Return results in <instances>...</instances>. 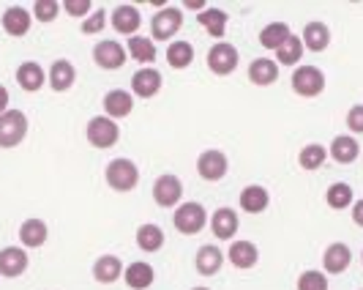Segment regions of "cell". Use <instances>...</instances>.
<instances>
[{
  "label": "cell",
  "instance_id": "obj_1",
  "mask_svg": "<svg viewBox=\"0 0 363 290\" xmlns=\"http://www.w3.org/2000/svg\"><path fill=\"white\" fill-rule=\"evenodd\" d=\"M172 225H175V230L183 233V236H197V233L205 230V225H208V211H205L202 203L186 200V203H181V205L175 208Z\"/></svg>",
  "mask_w": 363,
  "mask_h": 290
},
{
  "label": "cell",
  "instance_id": "obj_2",
  "mask_svg": "<svg viewBox=\"0 0 363 290\" xmlns=\"http://www.w3.org/2000/svg\"><path fill=\"white\" fill-rule=\"evenodd\" d=\"M104 178H107L109 189H115V192H134L140 183V167L131 159L118 156L104 167Z\"/></svg>",
  "mask_w": 363,
  "mask_h": 290
},
{
  "label": "cell",
  "instance_id": "obj_3",
  "mask_svg": "<svg viewBox=\"0 0 363 290\" xmlns=\"http://www.w3.org/2000/svg\"><path fill=\"white\" fill-rule=\"evenodd\" d=\"M183 28V11L178 6H164L159 9L153 19H150V33L153 41H167V38H175Z\"/></svg>",
  "mask_w": 363,
  "mask_h": 290
},
{
  "label": "cell",
  "instance_id": "obj_4",
  "mask_svg": "<svg viewBox=\"0 0 363 290\" xmlns=\"http://www.w3.org/2000/svg\"><path fill=\"white\" fill-rule=\"evenodd\" d=\"M28 137V115L22 109H6L0 115V148H17Z\"/></svg>",
  "mask_w": 363,
  "mask_h": 290
},
{
  "label": "cell",
  "instance_id": "obj_5",
  "mask_svg": "<svg viewBox=\"0 0 363 290\" xmlns=\"http://www.w3.org/2000/svg\"><path fill=\"white\" fill-rule=\"evenodd\" d=\"M85 137H88V143L93 148H99V151H107L112 145L121 140V127L107 118V115H96L88 121V129H85Z\"/></svg>",
  "mask_w": 363,
  "mask_h": 290
},
{
  "label": "cell",
  "instance_id": "obj_6",
  "mask_svg": "<svg viewBox=\"0 0 363 290\" xmlns=\"http://www.w3.org/2000/svg\"><path fill=\"white\" fill-rule=\"evenodd\" d=\"M292 91L303 99H314L325 91V74L317 66H298L292 72Z\"/></svg>",
  "mask_w": 363,
  "mask_h": 290
},
{
  "label": "cell",
  "instance_id": "obj_7",
  "mask_svg": "<svg viewBox=\"0 0 363 290\" xmlns=\"http://www.w3.org/2000/svg\"><path fill=\"white\" fill-rule=\"evenodd\" d=\"M128 60L126 47L115 38H101L96 47H93V63L104 72H118L123 63Z\"/></svg>",
  "mask_w": 363,
  "mask_h": 290
},
{
  "label": "cell",
  "instance_id": "obj_8",
  "mask_svg": "<svg viewBox=\"0 0 363 290\" xmlns=\"http://www.w3.org/2000/svg\"><path fill=\"white\" fill-rule=\"evenodd\" d=\"M197 173H200L202 181H211V183L221 181V178L230 173V159H227V154L218 151V148L202 151L200 156H197Z\"/></svg>",
  "mask_w": 363,
  "mask_h": 290
},
{
  "label": "cell",
  "instance_id": "obj_9",
  "mask_svg": "<svg viewBox=\"0 0 363 290\" xmlns=\"http://www.w3.org/2000/svg\"><path fill=\"white\" fill-rule=\"evenodd\" d=\"M183 200V181L175 173H164L153 181V203L162 208H178Z\"/></svg>",
  "mask_w": 363,
  "mask_h": 290
},
{
  "label": "cell",
  "instance_id": "obj_10",
  "mask_svg": "<svg viewBox=\"0 0 363 290\" xmlns=\"http://www.w3.org/2000/svg\"><path fill=\"white\" fill-rule=\"evenodd\" d=\"M240 63V55L230 41H216L211 50H208V69L216 74V77H227L233 74Z\"/></svg>",
  "mask_w": 363,
  "mask_h": 290
},
{
  "label": "cell",
  "instance_id": "obj_11",
  "mask_svg": "<svg viewBox=\"0 0 363 290\" xmlns=\"http://www.w3.org/2000/svg\"><path fill=\"white\" fill-rule=\"evenodd\" d=\"M164 85V77L159 69H153V66H143L140 72H134L131 77V96H137V99H153L156 93L162 91Z\"/></svg>",
  "mask_w": 363,
  "mask_h": 290
},
{
  "label": "cell",
  "instance_id": "obj_12",
  "mask_svg": "<svg viewBox=\"0 0 363 290\" xmlns=\"http://www.w3.org/2000/svg\"><path fill=\"white\" fill-rule=\"evenodd\" d=\"M109 22H112V28H115L118 33H123L126 38H131V36H137V31H140V25H143V14H140L137 6L121 3V6H115Z\"/></svg>",
  "mask_w": 363,
  "mask_h": 290
},
{
  "label": "cell",
  "instance_id": "obj_13",
  "mask_svg": "<svg viewBox=\"0 0 363 290\" xmlns=\"http://www.w3.org/2000/svg\"><path fill=\"white\" fill-rule=\"evenodd\" d=\"M28 266H30V257L22 247H3L0 249V276L17 279L28 272Z\"/></svg>",
  "mask_w": 363,
  "mask_h": 290
},
{
  "label": "cell",
  "instance_id": "obj_14",
  "mask_svg": "<svg viewBox=\"0 0 363 290\" xmlns=\"http://www.w3.org/2000/svg\"><path fill=\"white\" fill-rule=\"evenodd\" d=\"M134 112V96L131 91H123V88H112V91L104 93V115L112 118L115 124L123 121Z\"/></svg>",
  "mask_w": 363,
  "mask_h": 290
},
{
  "label": "cell",
  "instance_id": "obj_15",
  "mask_svg": "<svg viewBox=\"0 0 363 290\" xmlns=\"http://www.w3.org/2000/svg\"><path fill=\"white\" fill-rule=\"evenodd\" d=\"M0 25H3V31H6L9 36L22 38L30 31V25H33V14H30L25 6H9V9L3 11V17H0Z\"/></svg>",
  "mask_w": 363,
  "mask_h": 290
},
{
  "label": "cell",
  "instance_id": "obj_16",
  "mask_svg": "<svg viewBox=\"0 0 363 290\" xmlns=\"http://www.w3.org/2000/svg\"><path fill=\"white\" fill-rule=\"evenodd\" d=\"M47 238H50V227H47L44 219L30 217L19 225V244H22V249H38V247L47 244Z\"/></svg>",
  "mask_w": 363,
  "mask_h": 290
},
{
  "label": "cell",
  "instance_id": "obj_17",
  "mask_svg": "<svg viewBox=\"0 0 363 290\" xmlns=\"http://www.w3.org/2000/svg\"><path fill=\"white\" fill-rule=\"evenodd\" d=\"M47 82H50V88H52L55 93L72 91L74 82H77V69H74L72 60H66V58H57L52 66H50Z\"/></svg>",
  "mask_w": 363,
  "mask_h": 290
},
{
  "label": "cell",
  "instance_id": "obj_18",
  "mask_svg": "<svg viewBox=\"0 0 363 290\" xmlns=\"http://www.w3.org/2000/svg\"><path fill=\"white\" fill-rule=\"evenodd\" d=\"M14 77H17V85L25 93H36L47 85V72L41 69V63H36V60H25V63H19Z\"/></svg>",
  "mask_w": 363,
  "mask_h": 290
},
{
  "label": "cell",
  "instance_id": "obj_19",
  "mask_svg": "<svg viewBox=\"0 0 363 290\" xmlns=\"http://www.w3.org/2000/svg\"><path fill=\"white\" fill-rule=\"evenodd\" d=\"M224 260H227V254L221 252L218 247L213 244H202L197 254H194V269L200 276H213V274L221 272V266H224Z\"/></svg>",
  "mask_w": 363,
  "mask_h": 290
},
{
  "label": "cell",
  "instance_id": "obj_20",
  "mask_svg": "<svg viewBox=\"0 0 363 290\" xmlns=\"http://www.w3.org/2000/svg\"><path fill=\"white\" fill-rule=\"evenodd\" d=\"M301 41H303V50H309V53H325L330 47V28L320 19H311L301 33Z\"/></svg>",
  "mask_w": 363,
  "mask_h": 290
},
{
  "label": "cell",
  "instance_id": "obj_21",
  "mask_svg": "<svg viewBox=\"0 0 363 290\" xmlns=\"http://www.w3.org/2000/svg\"><path fill=\"white\" fill-rule=\"evenodd\" d=\"M350 263H352V252H350L347 244H342V241L328 244V249L323 252V269H325V274H345L350 269Z\"/></svg>",
  "mask_w": 363,
  "mask_h": 290
},
{
  "label": "cell",
  "instance_id": "obj_22",
  "mask_svg": "<svg viewBox=\"0 0 363 290\" xmlns=\"http://www.w3.org/2000/svg\"><path fill=\"white\" fill-rule=\"evenodd\" d=\"M238 227H240V219L233 208H216L213 211V217H211V230H213V236L218 241H233V236L238 233Z\"/></svg>",
  "mask_w": 363,
  "mask_h": 290
},
{
  "label": "cell",
  "instance_id": "obj_23",
  "mask_svg": "<svg viewBox=\"0 0 363 290\" xmlns=\"http://www.w3.org/2000/svg\"><path fill=\"white\" fill-rule=\"evenodd\" d=\"M121 276H123V263H121L118 254H101V257H96V263H93V279L99 285H112Z\"/></svg>",
  "mask_w": 363,
  "mask_h": 290
},
{
  "label": "cell",
  "instance_id": "obj_24",
  "mask_svg": "<svg viewBox=\"0 0 363 290\" xmlns=\"http://www.w3.org/2000/svg\"><path fill=\"white\" fill-rule=\"evenodd\" d=\"M227 260L235 266V269H255L259 263V249L252 241H233L230 249H227Z\"/></svg>",
  "mask_w": 363,
  "mask_h": 290
},
{
  "label": "cell",
  "instance_id": "obj_25",
  "mask_svg": "<svg viewBox=\"0 0 363 290\" xmlns=\"http://www.w3.org/2000/svg\"><path fill=\"white\" fill-rule=\"evenodd\" d=\"M328 156L336 164H352L361 156V145L350 134H339V137H333V143L328 148Z\"/></svg>",
  "mask_w": 363,
  "mask_h": 290
},
{
  "label": "cell",
  "instance_id": "obj_26",
  "mask_svg": "<svg viewBox=\"0 0 363 290\" xmlns=\"http://www.w3.org/2000/svg\"><path fill=\"white\" fill-rule=\"evenodd\" d=\"M238 203H240V208H243L246 214H262V211L271 205V195H268L265 186L249 183V186H243V192H240Z\"/></svg>",
  "mask_w": 363,
  "mask_h": 290
},
{
  "label": "cell",
  "instance_id": "obj_27",
  "mask_svg": "<svg viewBox=\"0 0 363 290\" xmlns=\"http://www.w3.org/2000/svg\"><path fill=\"white\" fill-rule=\"evenodd\" d=\"M156 274H153V266H147L145 260H134L123 269V282H126L131 290H147L153 285Z\"/></svg>",
  "mask_w": 363,
  "mask_h": 290
},
{
  "label": "cell",
  "instance_id": "obj_28",
  "mask_svg": "<svg viewBox=\"0 0 363 290\" xmlns=\"http://www.w3.org/2000/svg\"><path fill=\"white\" fill-rule=\"evenodd\" d=\"M249 80H252V85L268 88L279 80V63L271 60V58H255L249 63Z\"/></svg>",
  "mask_w": 363,
  "mask_h": 290
},
{
  "label": "cell",
  "instance_id": "obj_29",
  "mask_svg": "<svg viewBox=\"0 0 363 290\" xmlns=\"http://www.w3.org/2000/svg\"><path fill=\"white\" fill-rule=\"evenodd\" d=\"M126 55L128 58H134L140 66H150L153 60H156V41L147 36H131L126 41Z\"/></svg>",
  "mask_w": 363,
  "mask_h": 290
},
{
  "label": "cell",
  "instance_id": "obj_30",
  "mask_svg": "<svg viewBox=\"0 0 363 290\" xmlns=\"http://www.w3.org/2000/svg\"><path fill=\"white\" fill-rule=\"evenodd\" d=\"M167 63H169V69H178V72L189 69L194 63V47L189 41H183V38L169 41V47H167Z\"/></svg>",
  "mask_w": 363,
  "mask_h": 290
},
{
  "label": "cell",
  "instance_id": "obj_31",
  "mask_svg": "<svg viewBox=\"0 0 363 290\" xmlns=\"http://www.w3.org/2000/svg\"><path fill=\"white\" fill-rule=\"evenodd\" d=\"M290 36H292V31L287 22H271V25H265V28L259 31V44H262L265 50L276 53Z\"/></svg>",
  "mask_w": 363,
  "mask_h": 290
},
{
  "label": "cell",
  "instance_id": "obj_32",
  "mask_svg": "<svg viewBox=\"0 0 363 290\" xmlns=\"http://www.w3.org/2000/svg\"><path fill=\"white\" fill-rule=\"evenodd\" d=\"M137 247L143 249V252H159L164 247V230L159 225H153V222H147V225H140L137 227Z\"/></svg>",
  "mask_w": 363,
  "mask_h": 290
},
{
  "label": "cell",
  "instance_id": "obj_33",
  "mask_svg": "<svg viewBox=\"0 0 363 290\" xmlns=\"http://www.w3.org/2000/svg\"><path fill=\"white\" fill-rule=\"evenodd\" d=\"M325 203L328 208H333V211H345V208H352V203H355V195H352V186L345 181L339 183H330L325 192Z\"/></svg>",
  "mask_w": 363,
  "mask_h": 290
},
{
  "label": "cell",
  "instance_id": "obj_34",
  "mask_svg": "<svg viewBox=\"0 0 363 290\" xmlns=\"http://www.w3.org/2000/svg\"><path fill=\"white\" fill-rule=\"evenodd\" d=\"M227 11H221V9H205V11H200L197 14V22H200L202 28L211 33L213 38H221L224 33H227Z\"/></svg>",
  "mask_w": 363,
  "mask_h": 290
},
{
  "label": "cell",
  "instance_id": "obj_35",
  "mask_svg": "<svg viewBox=\"0 0 363 290\" xmlns=\"http://www.w3.org/2000/svg\"><path fill=\"white\" fill-rule=\"evenodd\" d=\"M303 58V41L292 33L279 50H276V63L279 66H295L298 69V60Z\"/></svg>",
  "mask_w": 363,
  "mask_h": 290
},
{
  "label": "cell",
  "instance_id": "obj_36",
  "mask_svg": "<svg viewBox=\"0 0 363 290\" xmlns=\"http://www.w3.org/2000/svg\"><path fill=\"white\" fill-rule=\"evenodd\" d=\"M328 159V151L323 148L320 143H309L301 148V154H298V164L306 170V173H314V170H320Z\"/></svg>",
  "mask_w": 363,
  "mask_h": 290
},
{
  "label": "cell",
  "instance_id": "obj_37",
  "mask_svg": "<svg viewBox=\"0 0 363 290\" xmlns=\"http://www.w3.org/2000/svg\"><path fill=\"white\" fill-rule=\"evenodd\" d=\"M298 290H328V274L309 269L298 276Z\"/></svg>",
  "mask_w": 363,
  "mask_h": 290
},
{
  "label": "cell",
  "instance_id": "obj_38",
  "mask_svg": "<svg viewBox=\"0 0 363 290\" xmlns=\"http://www.w3.org/2000/svg\"><path fill=\"white\" fill-rule=\"evenodd\" d=\"M60 11H63V9H60V3H57V0H36L30 14H33L38 22H52V19H57Z\"/></svg>",
  "mask_w": 363,
  "mask_h": 290
},
{
  "label": "cell",
  "instance_id": "obj_39",
  "mask_svg": "<svg viewBox=\"0 0 363 290\" xmlns=\"http://www.w3.org/2000/svg\"><path fill=\"white\" fill-rule=\"evenodd\" d=\"M104 25H107V14H104V9L91 11L88 17L82 19V33H85V36H96V33H101V31H104Z\"/></svg>",
  "mask_w": 363,
  "mask_h": 290
},
{
  "label": "cell",
  "instance_id": "obj_40",
  "mask_svg": "<svg viewBox=\"0 0 363 290\" xmlns=\"http://www.w3.org/2000/svg\"><path fill=\"white\" fill-rule=\"evenodd\" d=\"M60 9H63L69 17L85 19L93 11V3L91 0H66V3H60Z\"/></svg>",
  "mask_w": 363,
  "mask_h": 290
},
{
  "label": "cell",
  "instance_id": "obj_41",
  "mask_svg": "<svg viewBox=\"0 0 363 290\" xmlns=\"http://www.w3.org/2000/svg\"><path fill=\"white\" fill-rule=\"evenodd\" d=\"M345 121L352 134H363V104H352V107L347 109Z\"/></svg>",
  "mask_w": 363,
  "mask_h": 290
},
{
  "label": "cell",
  "instance_id": "obj_42",
  "mask_svg": "<svg viewBox=\"0 0 363 290\" xmlns=\"http://www.w3.org/2000/svg\"><path fill=\"white\" fill-rule=\"evenodd\" d=\"M350 211H352V222H355L358 227H363V198H361V200H355Z\"/></svg>",
  "mask_w": 363,
  "mask_h": 290
},
{
  "label": "cell",
  "instance_id": "obj_43",
  "mask_svg": "<svg viewBox=\"0 0 363 290\" xmlns=\"http://www.w3.org/2000/svg\"><path fill=\"white\" fill-rule=\"evenodd\" d=\"M9 99H11V96H9V88H6V85H0V115H3L6 109H11L9 107Z\"/></svg>",
  "mask_w": 363,
  "mask_h": 290
},
{
  "label": "cell",
  "instance_id": "obj_44",
  "mask_svg": "<svg viewBox=\"0 0 363 290\" xmlns=\"http://www.w3.org/2000/svg\"><path fill=\"white\" fill-rule=\"evenodd\" d=\"M183 6H186V9H194L197 14H200V11H205V9H208V3H205V0H186Z\"/></svg>",
  "mask_w": 363,
  "mask_h": 290
},
{
  "label": "cell",
  "instance_id": "obj_45",
  "mask_svg": "<svg viewBox=\"0 0 363 290\" xmlns=\"http://www.w3.org/2000/svg\"><path fill=\"white\" fill-rule=\"evenodd\" d=\"M191 290H211V288H202V285H200V288H191Z\"/></svg>",
  "mask_w": 363,
  "mask_h": 290
},
{
  "label": "cell",
  "instance_id": "obj_46",
  "mask_svg": "<svg viewBox=\"0 0 363 290\" xmlns=\"http://www.w3.org/2000/svg\"><path fill=\"white\" fill-rule=\"evenodd\" d=\"M361 263H363V252H361Z\"/></svg>",
  "mask_w": 363,
  "mask_h": 290
}]
</instances>
